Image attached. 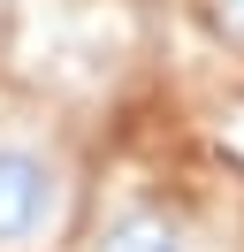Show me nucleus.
I'll return each instance as SVG.
<instances>
[{"label": "nucleus", "mask_w": 244, "mask_h": 252, "mask_svg": "<svg viewBox=\"0 0 244 252\" xmlns=\"http://www.w3.org/2000/svg\"><path fill=\"white\" fill-rule=\"evenodd\" d=\"M61 160L23 130H0V252H30L61 229Z\"/></svg>", "instance_id": "f257e3e1"}, {"label": "nucleus", "mask_w": 244, "mask_h": 252, "mask_svg": "<svg viewBox=\"0 0 244 252\" xmlns=\"http://www.w3.org/2000/svg\"><path fill=\"white\" fill-rule=\"evenodd\" d=\"M92 252H198V237H191L183 214H168V206H152V199H130V206H115V214L99 221Z\"/></svg>", "instance_id": "f03ea898"}, {"label": "nucleus", "mask_w": 244, "mask_h": 252, "mask_svg": "<svg viewBox=\"0 0 244 252\" xmlns=\"http://www.w3.org/2000/svg\"><path fill=\"white\" fill-rule=\"evenodd\" d=\"M206 8H214V31L244 46V0H206Z\"/></svg>", "instance_id": "7ed1b4c3"}]
</instances>
